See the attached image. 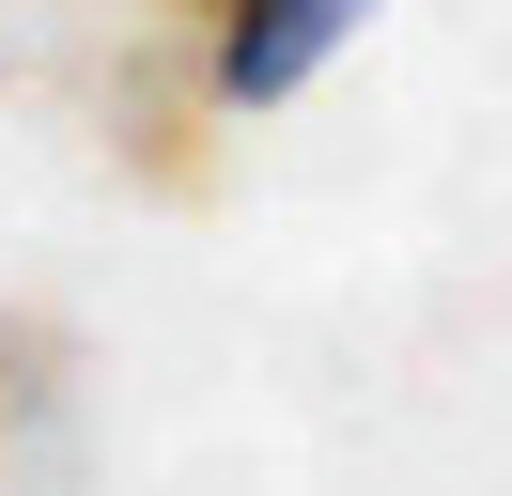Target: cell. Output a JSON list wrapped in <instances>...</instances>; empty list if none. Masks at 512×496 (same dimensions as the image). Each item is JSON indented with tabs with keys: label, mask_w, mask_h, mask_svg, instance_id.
<instances>
[{
	"label": "cell",
	"mask_w": 512,
	"mask_h": 496,
	"mask_svg": "<svg viewBox=\"0 0 512 496\" xmlns=\"http://www.w3.org/2000/svg\"><path fill=\"white\" fill-rule=\"evenodd\" d=\"M94 419H78V326L63 310H0V496H78Z\"/></svg>",
	"instance_id": "obj_2"
},
{
	"label": "cell",
	"mask_w": 512,
	"mask_h": 496,
	"mask_svg": "<svg viewBox=\"0 0 512 496\" xmlns=\"http://www.w3.org/2000/svg\"><path fill=\"white\" fill-rule=\"evenodd\" d=\"M357 16H373V0H218V16H202V47H187L202 124H264V109H295V93L357 47Z\"/></svg>",
	"instance_id": "obj_1"
}]
</instances>
